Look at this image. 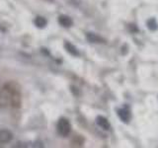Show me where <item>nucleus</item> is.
Returning <instances> with one entry per match:
<instances>
[{
    "mask_svg": "<svg viewBox=\"0 0 158 148\" xmlns=\"http://www.w3.org/2000/svg\"><path fill=\"white\" fill-rule=\"evenodd\" d=\"M22 98L19 85L15 82H8L0 90V107L19 108L21 106Z\"/></svg>",
    "mask_w": 158,
    "mask_h": 148,
    "instance_id": "f257e3e1",
    "label": "nucleus"
},
{
    "mask_svg": "<svg viewBox=\"0 0 158 148\" xmlns=\"http://www.w3.org/2000/svg\"><path fill=\"white\" fill-rule=\"evenodd\" d=\"M57 132L61 136H67L71 131V125L66 118H60L57 122Z\"/></svg>",
    "mask_w": 158,
    "mask_h": 148,
    "instance_id": "f03ea898",
    "label": "nucleus"
},
{
    "mask_svg": "<svg viewBox=\"0 0 158 148\" xmlns=\"http://www.w3.org/2000/svg\"><path fill=\"white\" fill-rule=\"evenodd\" d=\"M118 115L120 117V118L125 122H128V121L131 120V112L128 110L127 107L118 109Z\"/></svg>",
    "mask_w": 158,
    "mask_h": 148,
    "instance_id": "7ed1b4c3",
    "label": "nucleus"
},
{
    "mask_svg": "<svg viewBox=\"0 0 158 148\" xmlns=\"http://www.w3.org/2000/svg\"><path fill=\"white\" fill-rule=\"evenodd\" d=\"M13 134L11 131L7 130H0V143H8L12 140Z\"/></svg>",
    "mask_w": 158,
    "mask_h": 148,
    "instance_id": "20e7f679",
    "label": "nucleus"
},
{
    "mask_svg": "<svg viewBox=\"0 0 158 148\" xmlns=\"http://www.w3.org/2000/svg\"><path fill=\"white\" fill-rule=\"evenodd\" d=\"M96 122H97V125L100 126L101 128H103L104 130H110V127H111L110 122L108 121V120H107L106 117H104L102 116L97 117Z\"/></svg>",
    "mask_w": 158,
    "mask_h": 148,
    "instance_id": "39448f33",
    "label": "nucleus"
},
{
    "mask_svg": "<svg viewBox=\"0 0 158 148\" xmlns=\"http://www.w3.org/2000/svg\"><path fill=\"white\" fill-rule=\"evenodd\" d=\"M58 22H59V24H60L62 27H65V28L71 27L72 24H73L71 18L68 17V16H65V15H61V16H59Z\"/></svg>",
    "mask_w": 158,
    "mask_h": 148,
    "instance_id": "423d86ee",
    "label": "nucleus"
},
{
    "mask_svg": "<svg viewBox=\"0 0 158 148\" xmlns=\"http://www.w3.org/2000/svg\"><path fill=\"white\" fill-rule=\"evenodd\" d=\"M64 47H65L66 51L70 54H72V56H79V51H77V48L74 47L72 43H69V42L64 43Z\"/></svg>",
    "mask_w": 158,
    "mask_h": 148,
    "instance_id": "0eeeda50",
    "label": "nucleus"
},
{
    "mask_svg": "<svg viewBox=\"0 0 158 148\" xmlns=\"http://www.w3.org/2000/svg\"><path fill=\"white\" fill-rule=\"evenodd\" d=\"M87 39L89 42L91 43H105V39H102L101 37L97 36L96 34H93V33H88L87 34Z\"/></svg>",
    "mask_w": 158,
    "mask_h": 148,
    "instance_id": "6e6552de",
    "label": "nucleus"
},
{
    "mask_svg": "<svg viewBox=\"0 0 158 148\" xmlns=\"http://www.w3.org/2000/svg\"><path fill=\"white\" fill-rule=\"evenodd\" d=\"M35 25L38 27V28H44V27H46L47 26V19L46 18H44V17H41V16H39L37 17L36 19H35Z\"/></svg>",
    "mask_w": 158,
    "mask_h": 148,
    "instance_id": "1a4fd4ad",
    "label": "nucleus"
},
{
    "mask_svg": "<svg viewBox=\"0 0 158 148\" xmlns=\"http://www.w3.org/2000/svg\"><path fill=\"white\" fill-rule=\"evenodd\" d=\"M147 27L149 30H151V31H155V30H157V22L156 20L154 18H151L147 21Z\"/></svg>",
    "mask_w": 158,
    "mask_h": 148,
    "instance_id": "9d476101",
    "label": "nucleus"
}]
</instances>
